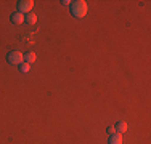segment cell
Masks as SVG:
<instances>
[{
  "label": "cell",
  "instance_id": "52a82bcc",
  "mask_svg": "<svg viewBox=\"0 0 151 144\" xmlns=\"http://www.w3.org/2000/svg\"><path fill=\"white\" fill-rule=\"evenodd\" d=\"M24 59H26V63H27V64H31V63H34V61L37 59V56H35V53H34V51H27L26 55H24Z\"/></svg>",
  "mask_w": 151,
  "mask_h": 144
},
{
  "label": "cell",
  "instance_id": "9c48e42d",
  "mask_svg": "<svg viewBox=\"0 0 151 144\" xmlns=\"http://www.w3.org/2000/svg\"><path fill=\"white\" fill-rule=\"evenodd\" d=\"M19 71H21V72H24V74H27V72L31 71V64L23 63V64H21V67H19Z\"/></svg>",
  "mask_w": 151,
  "mask_h": 144
},
{
  "label": "cell",
  "instance_id": "7a4b0ae2",
  "mask_svg": "<svg viewBox=\"0 0 151 144\" xmlns=\"http://www.w3.org/2000/svg\"><path fill=\"white\" fill-rule=\"evenodd\" d=\"M6 59H8V63L10 64H13V66H18V64H23L24 63V55L21 51H10L8 53V56H6Z\"/></svg>",
  "mask_w": 151,
  "mask_h": 144
},
{
  "label": "cell",
  "instance_id": "30bf717a",
  "mask_svg": "<svg viewBox=\"0 0 151 144\" xmlns=\"http://www.w3.org/2000/svg\"><path fill=\"white\" fill-rule=\"evenodd\" d=\"M108 133H109V135H114V133H116V127H114V125H109V127H108Z\"/></svg>",
  "mask_w": 151,
  "mask_h": 144
},
{
  "label": "cell",
  "instance_id": "ba28073f",
  "mask_svg": "<svg viewBox=\"0 0 151 144\" xmlns=\"http://www.w3.org/2000/svg\"><path fill=\"white\" fill-rule=\"evenodd\" d=\"M116 131L117 133H124V131H127V123H125V122H117L116 123Z\"/></svg>",
  "mask_w": 151,
  "mask_h": 144
},
{
  "label": "cell",
  "instance_id": "8fae6325",
  "mask_svg": "<svg viewBox=\"0 0 151 144\" xmlns=\"http://www.w3.org/2000/svg\"><path fill=\"white\" fill-rule=\"evenodd\" d=\"M61 3H63V5H71V3H73V2H71V0H63V2H61Z\"/></svg>",
  "mask_w": 151,
  "mask_h": 144
},
{
  "label": "cell",
  "instance_id": "3957f363",
  "mask_svg": "<svg viewBox=\"0 0 151 144\" xmlns=\"http://www.w3.org/2000/svg\"><path fill=\"white\" fill-rule=\"evenodd\" d=\"M32 6H34V2H32V0H19V2H18V13L27 14L32 10Z\"/></svg>",
  "mask_w": 151,
  "mask_h": 144
},
{
  "label": "cell",
  "instance_id": "8992f818",
  "mask_svg": "<svg viewBox=\"0 0 151 144\" xmlns=\"http://www.w3.org/2000/svg\"><path fill=\"white\" fill-rule=\"evenodd\" d=\"M24 21H26L27 24H31V26H34V24L37 23V16H35L34 13H27L26 16H24Z\"/></svg>",
  "mask_w": 151,
  "mask_h": 144
},
{
  "label": "cell",
  "instance_id": "277c9868",
  "mask_svg": "<svg viewBox=\"0 0 151 144\" xmlns=\"http://www.w3.org/2000/svg\"><path fill=\"white\" fill-rule=\"evenodd\" d=\"M24 16H26V14H23V13H13L12 14V23L13 24H18V26H19V24H23L24 23Z\"/></svg>",
  "mask_w": 151,
  "mask_h": 144
},
{
  "label": "cell",
  "instance_id": "6da1fadb",
  "mask_svg": "<svg viewBox=\"0 0 151 144\" xmlns=\"http://www.w3.org/2000/svg\"><path fill=\"white\" fill-rule=\"evenodd\" d=\"M87 10H88V6L85 0H76V2L71 3V13L76 18H84L87 14Z\"/></svg>",
  "mask_w": 151,
  "mask_h": 144
},
{
  "label": "cell",
  "instance_id": "5b68a950",
  "mask_svg": "<svg viewBox=\"0 0 151 144\" xmlns=\"http://www.w3.org/2000/svg\"><path fill=\"white\" fill-rule=\"evenodd\" d=\"M108 144H122V135L121 133H114V135H111L109 139H108Z\"/></svg>",
  "mask_w": 151,
  "mask_h": 144
}]
</instances>
